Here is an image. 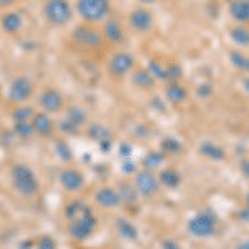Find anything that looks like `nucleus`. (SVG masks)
<instances>
[{
    "label": "nucleus",
    "mask_w": 249,
    "mask_h": 249,
    "mask_svg": "<svg viewBox=\"0 0 249 249\" xmlns=\"http://www.w3.org/2000/svg\"><path fill=\"white\" fill-rule=\"evenodd\" d=\"M190 232L198 238H208L214 232V218L211 214H198L190 221Z\"/></svg>",
    "instance_id": "obj_6"
},
{
    "label": "nucleus",
    "mask_w": 249,
    "mask_h": 249,
    "mask_svg": "<svg viewBox=\"0 0 249 249\" xmlns=\"http://www.w3.org/2000/svg\"><path fill=\"white\" fill-rule=\"evenodd\" d=\"M243 171H244V175L249 178V163H243Z\"/></svg>",
    "instance_id": "obj_37"
},
{
    "label": "nucleus",
    "mask_w": 249,
    "mask_h": 249,
    "mask_svg": "<svg viewBox=\"0 0 249 249\" xmlns=\"http://www.w3.org/2000/svg\"><path fill=\"white\" fill-rule=\"evenodd\" d=\"M163 150L168 151V153H176V151L179 150V143L176 142V140H166V142L163 143Z\"/></svg>",
    "instance_id": "obj_31"
},
{
    "label": "nucleus",
    "mask_w": 249,
    "mask_h": 249,
    "mask_svg": "<svg viewBox=\"0 0 249 249\" xmlns=\"http://www.w3.org/2000/svg\"><path fill=\"white\" fill-rule=\"evenodd\" d=\"M38 102L43 110L50 111V113H57L63 107V96L55 88H47V90L42 91Z\"/></svg>",
    "instance_id": "obj_8"
},
{
    "label": "nucleus",
    "mask_w": 249,
    "mask_h": 249,
    "mask_svg": "<svg viewBox=\"0 0 249 249\" xmlns=\"http://www.w3.org/2000/svg\"><path fill=\"white\" fill-rule=\"evenodd\" d=\"M77 10L85 22H100L110 14L108 0H77Z\"/></svg>",
    "instance_id": "obj_3"
},
{
    "label": "nucleus",
    "mask_w": 249,
    "mask_h": 249,
    "mask_svg": "<svg viewBox=\"0 0 249 249\" xmlns=\"http://www.w3.org/2000/svg\"><path fill=\"white\" fill-rule=\"evenodd\" d=\"M142 2H146V3H150V2H155V0H142Z\"/></svg>",
    "instance_id": "obj_39"
},
{
    "label": "nucleus",
    "mask_w": 249,
    "mask_h": 249,
    "mask_svg": "<svg viewBox=\"0 0 249 249\" xmlns=\"http://www.w3.org/2000/svg\"><path fill=\"white\" fill-rule=\"evenodd\" d=\"M118 230H120V234L124 236L128 239H135L136 238V230L133 224H130L128 221H118Z\"/></svg>",
    "instance_id": "obj_25"
},
{
    "label": "nucleus",
    "mask_w": 249,
    "mask_h": 249,
    "mask_svg": "<svg viewBox=\"0 0 249 249\" xmlns=\"http://www.w3.org/2000/svg\"><path fill=\"white\" fill-rule=\"evenodd\" d=\"M14 3V0H0V7H9Z\"/></svg>",
    "instance_id": "obj_36"
},
{
    "label": "nucleus",
    "mask_w": 249,
    "mask_h": 249,
    "mask_svg": "<svg viewBox=\"0 0 249 249\" xmlns=\"http://www.w3.org/2000/svg\"><path fill=\"white\" fill-rule=\"evenodd\" d=\"M88 133H90L91 138L98 140V142H103V140H107V136H108L107 128L102 126V124H93V126L90 128V131H88Z\"/></svg>",
    "instance_id": "obj_26"
},
{
    "label": "nucleus",
    "mask_w": 249,
    "mask_h": 249,
    "mask_svg": "<svg viewBox=\"0 0 249 249\" xmlns=\"http://www.w3.org/2000/svg\"><path fill=\"white\" fill-rule=\"evenodd\" d=\"M166 95H168V98H170L171 102L181 103L183 100L186 98V90H184L183 87H179L178 83H171V85L168 87V90H166Z\"/></svg>",
    "instance_id": "obj_20"
},
{
    "label": "nucleus",
    "mask_w": 249,
    "mask_h": 249,
    "mask_svg": "<svg viewBox=\"0 0 249 249\" xmlns=\"http://www.w3.org/2000/svg\"><path fill=\"white\" fill-rule=\"evenodd\" d=\"M73 40H75V43L83 45V47H98L100 43H102L103 37L98 30L91 29V27H88V25H80L73 32Z\"/></svg>",
    "instance_id": "obj_7"
},
{
    "label": "nucleus",
    "mask_w": 249,
    "mask_h": 249,
    "mask_svg": "<svg viewBox=\"0 0 249 249\" xmlns=\"http://www.w3.org/2000/svg\"><path fill=\"white\" fill-rule=\"evenodd\" d=\"M232 38L236 40L241 45H248L249 43V32L244 29H236L232 30Z\"/></svg>",
    "instance_id": "obj_27"
},
{
    "label": "nucleus",
    "mask_w": 249,
    "mask_h": 249,
    "mask_svg": "<svg viewBox=\"0 0 249 249\" xmlns=\"http://www.w3.org/2000/svg\"><path fill=\"white\" fill-rule=\"evenodd\" d=\"M90 208L87 206L85 203H82V201H73V203H70L67 206V210H65V214H67V218L68 221H75V219H80V218H83V216H87V214H90Z\"/></svg>",
    "instance_id": "obj_16"
},
{
    "label": "nucleus",
    "mask_w": 249,
    "mask_h": 249,
    "mask_svg": "<svg viewBox=\"0 0 249 249\" xmlns=\"http://www.w3.org/2000/svg\"><path fill=\"white\" fill-rule=\"evenodd\" d=\"M62 130H63V131H67V133H75V131H77L78 128L75 126L73 123H70V122H68V120L65 118V120L62 122Z\"/></svg>",
    "instance_id": "obj_33"
},
{
    "label": "nucleus",
    "mask_w": 249,
    "mask_h": 249,
    "mask_svg": "<svg viewBox=\"0 0 249 249\" xmlns=\"http://www.w3.org/2000/svg\"><path fill=\"white\" fill-rule=\"evenodd\" d=\"M239 58H241V60H238V65L244 67V68H248V67H249V60H246V57H243V55H239Z\"/></svg>",
    "instance_id": "obj_34"
},
{
    "label": "nucleus",
    "mask_w": 249,
    "mask_h": 249,
    "mask_svg": "<svg viewBox=\"0 0 249 249\" xmlns=\"http://www.w3.org/2000/svg\"><path fill=\"white\" fill-rule=\"evenodd\" d=\"M67 120L70 123H73L77 128H80V124H83L87 122V113L82 108L71 107V108H68V111H67Z\"/></svg>",
    "instance_id": "obj_19"
},
{
    "label": "nucleus",
    "mask_w": 249,
    "mask_h": 249,
    "mask_svg": "<svg viewBox=\"0 0 249 249\" xmlns=\"http://www.w3.org/2000/svg\"><path fill=\"white\" fill-rule=\"evenodd\" d=\"M103 32H105V37L110 40V42H122L123 40V30L116 20H108L105 23Z\"/></svg>",
    "instance_id": "obj_18"
},
{
    "label": "nucleus",
    "mask_w": 249,
    "mask_h": 249,
    "mask_svg": "<svg viewBox=\"0 0 249 249\" xmlns=\"http://www.w3.org/2000/svg\"><path fill=\"white\" fill-rule=\"evenodd\" d=\"M203 153L204 155H208V156H211V158H216V160H219V158H223L224 153L219 150V148H216V146H213V144H203Z\"/></svg>",
    "instance_id": "obj_28"
},
{
    "label": "nucleus",
    "mask_w": 249,
    "mask_h": 249,
    "mask_svg": "<svg viewBox=\"0 0 249 249\" xmlns=\"http://www.w3.org/2000/svg\"><path fill=\"white\" fill-rule=\"evenodd\" d=\"M95 226H96V219L90 213V214L83 216V218H80V219L70 221V223H68V232H70L71 238L83 241L93 232Z\"/></svg>",
    "instance_id": "obj_4"
},
{
    "label": "nucleus",
    "mask_w": 249,
    "mask_h": 249,
    "mask_svg": "<svg viewBox=\"0 0 249 249\" xmlns=\"http://www.w3.org/2000/svg\"><path fill=\"white\" fill-rule=\"evenodd\" d=\"M231 14L239 22H249V0H238L232 3Z\"/></svg>",
    "instance_id": "obj_17"
},
{
    "label": "nucleus",
    "mask_w": 249,
    "mask_h": 249,
    "mask_svg": "<svg viewBox=\"0 0 249 249\" xmlns=\"http://www.w3.org/2000/svg\"><path fill=\"white\" fill-rule=\"evenodd\" d=\"M15 133L27 138V136H32L35 133V128L30 122H18L15 123Z\"/></svg>",
    "instance_id": "obj_24"
},
{
    "label": "nucleus",
    "mask_w": 249,
    "mask_h": 249,
    "mask_svg": "<svg viewBox=\"0 0 249 249\" xmlns=\"http://www.w3.org/2000/svg\"><path fill=\"white\" fill-rule=\"evenodd\" d=\"M12 181H14L15 190L23 196H32L38 190V181L34 171L25 164H17L12 170Z\"/></svg>",
    "instance_id": "obj_1"
},
{
    "label": "nucleus",
    "mask_w": 249,
    "mask_h": 249,
    "mask_svg": "<svg viewBox=\"0 0 249 249\" xmlns=\"http://www.w3.org/2000/svg\"><path fill=\"white\" fill-rule=\"evenodd\" d=\"M22 17L17 14V12H9L2 17V27L5 32L9 34H17V32L22 29Z\"/></svg>",
    "instance_id": "obj_15"
},
{
    "label": "nucleus",
    "mask_w": 249,
    "mask_h": 249,
    "mask_svg": "<svg viewBox=\"0 0 249 249\" xmlns=\"http://www.w3.org/2000/svg\"><path fill=\"white\" fill-rule=\"evenodd\" d=\"M45 17L52 25L63 27L73 17V10L68 0H47L45 3Z\"/></svg>",
    "instance_id": "obj_2"
},
{
    "label": "nucleus",
    "mask_w": 249,
    "mask_h": 249,
    "mask_svg": "<svg viewBox=\"0 0 249 249\" xmlns=\"http://www.w3.org/2000/svg\"><path fill=\"white\" fill-rule=\"evenodd\" d=\"M164 249H179L178 246H176V243H173V241H166V243L163 244Z\"/></svg>",
    "instance_id": "obj_35"
},
{
    "label": "nucleus",
    "mask_w": 249,
    "mask_h": 249,
    "mask_svg": "<svg viewBox=\"0 0 249 249\" xmlns=\"http://www.w3.org/2000/svg\"><path fill=\"white\" fill-rule=\"evenodd\" d=\"M148 71H150V73H153L155 77L166 78V71H164V68L160 65L158 62H151L150 63V68H148Z\"/></svg>",
    "instance_id": "obj_30"
},
{
    "label": "nucleus",
    "mask_w": 249,
    "mask_h": 249,
    "mask_svg": "<svg viewBox=\"0 0 249 249\" xmlns=\"http://www.w3.org/2000/svg\"><path fill=\"white\" fill-rule=\"evenodd\" d=\"M133 82L138 87H143V88H150L151 85H153V78H151V73L148 70L136 71L135 77H133Z\"/></svg>",
    "instance_id": "obj_22"
},
{
    "label": "nucleus",
    "mask_w": 249,
    "mask_h": 249,
    "mask_svg": "<svg viewBox=\"0 0 249 249\" xmlns=\"http://www.w3.org/2000/svg\"><path fill=\"white\" fill-rule=\"evenodd\" d=\"M34 95V85L27 77H17L10 83L9 88V98L15 103L27 102Z\"/></svg>",
    "instance_id": "obj_5"
},
{
    "label": "nucleus",
    "mask_w": 249,
    "mask_h": 249,
    "mask_svg": "<svg viewBox=\"0 0 249 249\" xmlns=\"http://www.w3.org/2000/svg\"><path fill=\"white\" fill-rule=\"evenodd\" d=\"M161 161H163V156L160 153H151L144 158V164H146L148 168H156Z\"/></svg>",
    "instance_id": "obj_29"
},
{
    "label": "nucleus",
    "mask_w": 249,
    "mask_h": 249,
    "mask_svg": "<svg viewBox=\"0 0 249 249\" xmlns=\"http://www.w3.org/2000/svg\"><path fill=\"white\" fill-rule=\"evenodd\" d=\"M96 201L103 208H115L120 204L122 198H120L118 193L115 190H111V188H103V190H100L98 195H96Z\"/></svg>",
    "instance_id": "obj_13"
},
{
    "label": "nucleus",
    "mask_w": 249,
    "mask_h": 249,
    "mask_svg": "<svg viewBox=\"0 0 249 249\" xmlns=\"http://www.w3.org/2000/svg\"><path fill=\"white\" fill-rule=\"evenodd\" d=\"M236 249H249V241H246V243H243V244H239Z\"/></svg>",
    "instance_id": "obj_38"
},
{
    "label": "nucleus",
    "mask_w": 249,
    "mask_h": 249,
    "mask_svg": "<svg viewBox=\"0 0 249 249\" xmlns=\"http://www.w3.org/2000/svg\"><path fill=\"white\" fill-rule=\"evenodd\" d=\"M60 181L68 191H77L83 186V176L75 170H65L60 175Z\"/></svg>",
    "instance_id": "obj_12"
},
{
    "label": "nucleus",
    "mask_w": 249,
    "mask_h": 249,
    "mask_svg": "<svg viewBox=\"0 0 249 249\" xmlns=\"http://www.w3.org/2000/svg\"><path fill=\"white\" fill-rule=\"evenodd\" d=\"M160 179H161V183L168 188H175L179 184V175L173 170H164L161 175H160Z\"/></svg>",
    "instance_id": "obj_21"
},
{
    "label": "nucleus",
    "mask_w": 249,
    "mask_h": 249,
    "mask_svg": "<svg viewBox=\"0 0 249 249\" xmlns=\"http://www.w3.org/2000/svg\"><path fill=\"white\" fill-rule=\"evenodd\" d=\"M38 249H55V241L52 238H48V236H45V238L40 239Z\"/></svg>",
    "instance_id": "obj_32"
},
{
    "label": "nucleus",
    "mask_w": 249,
    "mask_h": 249,
    "mask_svg": "<svg viewBox=\"0 0 249 249\" xmlns=\"http://www.w3.org/2000/svg\"><path fill=\"white\" fill-rule=\"evenodd\" d=\"M32 124H34L35 131H37L38 135H42V136L50 135L52 130H53V123H52L50 116H48L47 113L34 115V122H32Z\"/></svg>",
    "instance_id": "obj_14"
},
{
    "label": "nucleus",
    "mask_w": 249,
    "mask_h": 249,
    "mask_svg": "<svg viewBox=\"0 0 249 249\" xmlns=\"http://www.w3.org/2000/svg\"><path fill=\"white\" fill-rule=\"evenodd\" d=\"M12 118L15 120V123L18 122H29L30 118H34V110L29 107H22V108H17V110L12 113Z\"/></svg>",
    "instance_id": "obj_23"
},
{
    "label": "nucleus",
    "mask_w": 249,
    "mask_h": 249,
    "mask_svg": "<svg viewBox=\"0 0 249 249\" xmlns=\"http://www.w3.org/2000/svg\"><path fill=\"white\" fill-rule=\"evenodd\" d=\"M136 184H138V190L142 195L144 196H150L153 195V193L158 190V179L155 178L151 173L148 171H143L138 175V178H136Z\"/></svg>",
    "instance_id": "obj_11"
},
{
    "label": "nucleus",
    "mask_w": 249,
    "mask_h": 249,
    "mask_svg": "<svg viewBox=\"0 0 249 249\" xmlns=\"http://www.w3.org/2000/svg\"><path fill=\"white\" fill-rule=\"evenodd\" d=\"M130 23L135 30L138 32H148L153 25V15L144 9H136L133 14L130 15Z\"/></svg>",
    "instance_id": "obj_10"
},
{
    "label": "nucleus",
    "mask_w": 249,
    "mask_h": 249,
    "mask_svg": "<svg viewBox=\"0 0 249 249\" xmlns=\"http://www.w3.org/2000/svg\"><path fill=\"white\" fill-rule=\"evenodd\" d=\"M135 60L130 53H116L110 62V71L115 77H123L133 68Z\"/></svg>",
    "instance_id": "obj_9"
}]
</instances>
